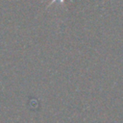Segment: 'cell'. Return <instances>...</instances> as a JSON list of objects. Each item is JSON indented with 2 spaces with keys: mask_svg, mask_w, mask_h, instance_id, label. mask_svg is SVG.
Here are the masks:
<instances>
[{
  "mask_svg": "<svg viewBox=\"0 0 123 123\" xmlns=\"http://www.w3.org/2000/svg\"><path fill=\"white\" fill-rule=\"evenodd\" d=\"M54 1H57V0H53V2H54ZM63 1H64V0H59L60 3H63Z\"/></svg>",
  "mask_w": 123,
  "mask_h": 123,
  "instance_id": "1",
  "label": "cell"
}]
</instances>
